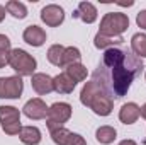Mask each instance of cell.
<instances>
[{"label":"cell","instance_id":"cell-2","mask_svg":"<svg viewBox=\"0 0 146 145\" xmlns=\"http://www.w3.org/2000/svg\"><path fill=\"white\" fill-rule=\"evenodd\" d=\"M80 101L83 106L90 108L99 116H109L114 109V101L107 94H104V91L94 80H88L83 85V89L80 92Z\"/></svg>","mask_w":146,"mask_h":145},{"label":"cell","instance_id":"cell-30","mask_svg":"<svg viewBox=\"0 0 146 145\" xmlns=\"http://www.w3.org/2000/svg\"><path fill=\"white\" fill-rule=\"evenodd\" d=\"M141 116L146 119V104H143V106H141Z\"/></svg>","mask_w":146,"mask_h":145},{"label":"cell","instance_id":"cell-1","mask_svg":"<svg viewBox=\"0 0 146 145\" xmlns=\"http://www.w3.org/2000/svg\"><path fill=\"white\" fill-rule=\"evenodd\" d=\"M143 68V60L133 51L114 46L104 51L102 62L95 68L92 80L114 101L127 94L133 80L141 75Z\"/></svg>","mask_w":146,"mask_h":145},{"label":"cell","instance_id":"cell-29","mask_svg":"<svg viewBox=\"0 0 146 145\" xmlns=\"http://www.w3.org/2000/svg\"><path fill=\"white\" fill-rule=\"evenodd\" d=\"M5 12H7V10H5V7H2V5H0V22L5 19Z\"/></svg>","mask_w":146,"mask_h":145},{"label":"cell","instance_id":"cell-20","mask_svg":"<svg viewBox=\"0 0 146 145\" xmlns=\"http://www.w3.org/2000/svg\"><path fill=\"white\" fill-rule=\"evenodd\" d=\"M65 73L76 84V82L85 80L88 72H87V67H85V65H82V63H73V65H70V67H66V72Z\"/></svg>","mask_w":146,"mask_h":145},{"label":"cell","instance_id":"cell-3","mask_svg":"<svg viewBox=\"0 0 146 145\" xmlns=\"http://www.w3.org/2000/svg\"><path fill=\"white\" fill-rule=\"evenodd\" d=\"M9 65L17 72L19 77H33L36 72V58L33 55H29L26 50H21V48H15V50H10V55H9Z\"/></svg>","mask_w":146,"mask_h":145},{"label":"cell","instance_id":"cell-13","mask_svg":"<svg viewBox=\"0 0 146 145\" xmlns=\"http://www.w3.org/2000/svg\"><path fill=\"white\" fill-rule=\"evenodd\" d=\"M75 82L66 75V73H60L56 77H53V89L58 94H72L75 89Z\"/></svg>","mask_w":146,"mask_h":145},{"label":"cell","instance_id":"cell-28","mask_svg":"<svg viewBox=\"0 0 146 145\" xmlns=\"http://www.w3.org/2000/svg\"><path fill=\"white\" fill-rule=\"evenodd\" d=\"M119 145H138L134 140H129V138H126V140H122V142H119Z\"/></svg>","mask_w":146,"mask_h":145},{"label":"cell","instance_id":"cell-22","mask_svg":"<svg viewBox=\"0 0 146 145\" xmlns=\"http://www.w3.org/2000/svg\"><path fill=\"white\" fill-rule=\"evenodd\" d=\"M63 53H65V46H61V44L49 46V50H48V60H49V63L54 65V67H61Z\"/></svg>","mask_w":146,"mask_h":145},{"label":"cell","instance_id":"cell-6","mask_svg":"<svg viewBox=\"0 0 146 145\" xmlns=\"http://www.w3.org/2000/svg\"><path fill=\"white\" fill-rule=\"evenodd\" d=\"M24 91L22 77H0V99H19Z\"/></svg>","mask_w":146,"mask_h":145},{"label":"cell","instance_id":"cell-18","mask_svg":"<svg viewBox=\"0 0 146 145\" xmlns=\"http://www.w3.org/2000/svg\"><path fill=\"white\" fill-rule=\"evenodd\" d=\"M5 10L15 19H24L27 15V7L22 2H19V0H9L5 3Z\"/></svg>","mask_w":146,"mask_h":145},{"label":"cell","instance_id":"cell-11","mask_svg":"<svg viewBox=\"0 0 146 145\" xmlns=\"http://www.w3.org/2000/svg\"><path fill=\"white\" fill-rule=\"evenodd\" d=\"M139 116H141V108L136 103H126V104H122V108L119 111V119L124 125L136 123Z\"/></svg>","mask_w":146,"mask_h":145},{"label":"cell","instance_id":"cell-15","mask_svg":"<svg viewBox=\"0 0 146 145\" xmlns=\"http://www.w3.org/2000/svg\"><path fill=\"white\" fill-rule=\"evenodd\" d=\"M19 138L26 145H37L41 142V130L37 126H22Z\"/></svg>","mask_w":146,"mask_h":145},{"label":"cell","instance_id":"cell-14","mask_svg":"<svg viewBox=\"0 0 146 145\" xmlns=\"http://www.w3.org/2000/svg\"><path fill=\"white\" fill-rule=\"evenodd\" d=\"M0 123L2 126L21 123V111L14 106H0Z\"/></svg>","mask_w":146,"mask_h":145},{"label":"cell","instance_id":"cell-25","mask_svg":"<svg viewBox=\"0 0 146 145\" xmlns=\"http://www.w3.org/2000/svg\"><path fill=\"white\" fill-rule=\"evenodd\" d=\"M136 24H138V28L146 29V10L138 12V15H136Z\"/></svg>","mask_w":146,"mask_h":145},{"label":"cell","instance_id":"cell-7","mask_svg":"<svg viewBox=\"0 0 146 145\" xmlns=\"http://www.w3.org/2000/svg\"><path fill=\"white\" fill-rule=\"evenodd\" d=\"M41 21L49 28H56L65 21V10L56 3H49L41 10Z\"/></svg>","mask_w":146,"mask_h":145},{"label":"cell","instance_id":"cell-23","mask_svg":"<svg viewBox=\"0 0 146 145\" xmlns=\"http://www.w3.org/2000/svg\"><path fill=\"white\" fill-rule=\"evenodd\" d=\"M49 133H51V138H53V142L56 145H66L70 135H72V132L66 130L65 126H61V128H58V130H53V132H49Z\"/></svg>","mask_w":146,"mask_h":145},{"label":"cell","instance_id":"cell-31","mask_svg":"<svg viewBox=\"0 0 146 145\" xmlns=\"http://www.w3.org/2000/svg\"><path fill=\"white\" fill-rule=\"evenodd\" d=\"M145 79H146V75H145Z\"/></svg>","mask_w":146,"mask_h":145},{"label":"cell","instance_id":"cell-12","mask_svg":"<svg viewBox=\"0 0 146 145\" xmlns=\"http://www.w3.org/2000/svg\"><path fill=\"white\" fill-rule=\"evenodd\" d=\"M97 9H95V5L94 3H90V2H80L78 3V9H76V12H75V15L78 17V19H82L85 24H92V22H95L97 21Z\"/></svg>","mask_w":146,"mask_h":145},{"label":"cell","instance_id":"cell-21","mask_svg":"<svg viewBox=\"0 0 146 145\" xmlns=\"http://www.w3.org/2000/svg\"><path fill=\"white\" fill-rule=\"evenodd\" d=\"M80 58H82V53L78 48L75 46H68L65 48V53H63V62H61V67H70L73 63H80Z\"/></svg>","mask_w":146,"mask_h":145},{"label":"cell","instance_id":"cell-24","mask_svg":"<svg viewBox=\"0 0 146 145\" xmlns=\"http://www.w3.org/2000/svg\"><path fill=\"white\" fill-rule=\"evenodd\" d=\"M66 145H87V142H85V138H83L82 135L72 133L70 138H68V142H66Z\"/></svg>","mask_w":146,"mask_h":145},{"label":"cell","instance_id":"cell-8","mask_svg":"<svg viewBox=\"0 0 146 145\" xmlns=\"http://www.w3.org/2000/svg\"><path fill=\"white\" fill-rule=\"evenodd\" d=\"M24 114L29 118V119H42L48 116V106L42 99L34 97V99H29L26 104H24Z\"/></svg>","mask_w":146,"mask_h":145},{"label":"cell","instance_id":"cell-16","mask_svg":"<svg viewBox=\"0 0 146 145\" xmlns=\"http://www.w3.org/2000/svg\"><path fill=\"white\" fill-rule=\"evenodd\" d=\"M121 43H124V38L122 36H104V34H100V33H97L95 34V39H94V44H95V48H99V50H109V48H114V46H117V44H121Z\"/></svg>","mask_w":146,"mask_h":145},{"label":"cell","instance_id":"cell-9","mask_svg":"<svg viewBox=\"0 0 146 145\" xmlns=\"http://www.w3.org/2000/svg\"><path fill=\"white\" fill-rule=\"evenodd\" d=\"M22 39L27 43V44H31V46H42L44 43H46V33H44V29L42 28H39V26H27L26 29H24V33H22Z\"/></svg>","mask_w":146,"mask_h":145},{"label":"cell","instance_id":"cell-27","mask_svg":"<svg viewBox=\"0 0 146 145\" xmlns=\"http://www.w3.org/2000/svg\"><path fill=\"white\" fill-rule=\"evenodd\" d=\"M9 55H10V51H0V68L9 65Z\"/></svg>","mask_w":146,"mask_h":145},{"label":"cell","instance_id":"cell-5","mask_svg":"<svg viewBox=\"0 0 146 145\" xmlns=\"http://www.w3.org/2000/svg\"><path fill=\"white\" fill-rule=\"evenodd\" d=\"M72 118V106L68 103H54L53 106L48 108L46 116V126L49 132L61 128L68 119Z\"/></svg>","mask_w":146,"mask_h":145},{"label":"cell","instance_id":"cell-10","mask_svg":"<svg viewBox=\"0 0 146 145\" xmlns=\"http://www.w3.org/2000/svg\"><path fill=\"white\" fill-rule=\"evenodd\" d=\"M31 85L39 96H46L49 92H53V79L48 73H34L31 77Z\"/></svg>","mask_w":146,"mask_h":145},{"label":"cell","instance_id":"cell-17","mask_svg":"<svg viewBox=\"0 0 146 145\" xmlns=\"http://www.w3.org/2000/svg\"><path fill=\"white\" fill-rule=\"evenodd\" d=\"M131 50L138 58H146V34L143 33H136L131 38Z\"/></svg>","mask_w":146,"mask_h":145},{"label":"cell","instance_id":"cell-4","mask_svg":"<svg viewBox=\"0 0 146 145\" xmlns=\"http://www.w3.org/2000/svg\"><path fill=\"white\" fill-rule=\"evenodd\" d=\"M129 28V17L122 12H107L100 21V34L104 36H122Z\"/></svg>","mask_w":146,"mask_h":145},{"label":"cell","instance_id":"cell-26","mask_svg":"<svg viewBox=\"0 0 146 145\" xmlns=\"http://www.w3.org/2000/svg\"><path fill=\"white\" fill-rule=\"evenodd\" d=\"M0 51H10V39L5 34H0Z\"/></svg>","mask_w":146,"mask_h":145},{"label":"cell","instance_id":"cell-19","mask_svg":"<svg viewBox=\"0 0 146 145\" xmlns=\"http://www.w3.org/2000/svg\"><path fill=\"white\" fill-rule=\"evenodd\" d=\"M95 137H97V142H100L102 145H109L117 138V132H115V128L106 125V126H100L95 132Z\"/></svg>","mask_w":146,"mask_h":145}]
</instances>
